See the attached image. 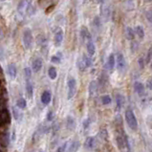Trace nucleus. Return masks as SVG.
<instances>
[{"mask_svg": "<svg viewBox=\"0 0 152 152\" xmlns=\"http://www.w3.org/2000/svg\"><path fill=\"white\" fill-rule=\"evenodd\" d=\"M11 139H12L13 142H15V130L13 129V132H12V136H11Z\"/></svg>", "mask_w": 152, "mask_h": 152, "instance_id": "40", "label": "nucleus"}, {"mask_svg": "<svg viewBox=\"0 0 152 152\" xmlns=\"http://www.w3.org/2000/svg\"><path fill=\"white\" fill-rule=\"evenodd\" d=\"M32 69L29 68V67H26L25 69H24V76H25V80H31V77H32Z\"/></svg>", "mask_w": 152, "mask_h": 152, "instance_id": "29", "label": "nucleus"}, {"mask_svg": "<svg viewBox=\"0 0 152 152\" xmlns=\"http://www.w3.org/2000/svg\"><path fill=\"white\" fill-rule=\"evenodd\" d=\"M1 1H5V0H1Z\"/></svg>", "mask_w": 152, "mask_h": 152, "instance_id": "44", "label": "nucleus"}, {"mask_svg": "<svg viewBox=\"0 0 152 152\" xmlns=\"http://www.w3.org/2000/svg\"><path fill=\"white\" fill-rule=\"evenodd\" d=\"M146 87H147L149 90L152 91V78H149L147 80V82H146Z\"/></svg>", "mask_w": 152, "mask_h": 152, "instance_id": "39", "label": "nucleus"}, {"mask_svg": "<svg viewBox=\"0 0 152 152\" xmlns=\"http://www.w3.org/2000/svg\"><path fill=\"white\" fill-rule=\"evenodd\" d=\"M78 148H80V142L78 141H73L70 143V145L67 146L66 152H77Z\"/></svg>", "mask_w": 152, "mask_h": 152, "instance_id": "19", "label": "nucleus"}, {"mask_svg": "<svg viewBox=\"0 0 152 152\" xmlns=\"http://www.w3.org/2000/svg\"><path fill=\"white\" fill-rule=\"evenodd\" d=\"M124 118H125V121L127 125L130 127V129L133 130V131H136L138 129V126H139V123H138L136 116H135V114L133 113L131 109H127L125 111Z\"/></svg>", "mask_w": 152, "mask_h": 152, "instance_id": "1", "label": "nucleus"}, {"mask_svg": "<svg viewBox=\"0 0 152 152\" xmlns=\"http://www.w3.org/2000/svg\"><path fill=\"white\" fill-rule=\"evenodd\" d=\"M115 66H116V56L114 54H110L109 56H108L106 65H105V68L110 70V71H112V70L115 68Z\"/></svg>", "mask_w": 152, "mask_h": 152, "instance_id": "11", "label": "nucleus"}, {"mask_svg": "<svg viewBox=\"0 0 152 152\" xmlns=\"http://www.w3.org/2000/svg\"><path fill=\"white\" fill-rule=\"evenodd\" d=\"M38 152H44V151H43V150H42V149H40V150H39Z\"/></svg>", "mask_w": 152, "mask_h": 152, "instance_id": "42", "label": "nucleus"}, {"mask_svg": "<svg viewBox=\"0 0 152 152\" xmlns=\"http://www.w3.org/2000/svg\"><path fill=\"white\" fill-rule=\"evenodd\" d=\"M46 119H47L48 121H52L54 120V113L53 111H49L47 113V115H46Z\"/></svg>", "mask_w": 152, "mask_h": 152, "instance_id": "36", "label": "nucleus"}, {"mask_svg": "<svg viewBox=\"0 0 152 152\" xmlns=\"http://www.w3.org/2000/svg\"><path fill=\"white\" fill-rule=\"evenodd\" d=\"M135 1L136 0H126V2H127V5L131 8V9H133L134 8V6H135Z\"/></svg>", "mask_w": 152, "mask_h": 152, "instance_id": "38", "label": "nucleus"}, {"mask_svg": "<svg viewBox=\"0 0 152 152\" xmlns=\"http://www.w3.org/2000/svg\"><path fill=\"white\" fill-rule=\"evenodd\" d=\"M125 36H126V38L129 39V40H134L135 38V32H134V29H132L131 27H126L125 29Z\"/></svg>", "mask_w": 152, "mask_h": 152, "instance_id": "22", "label": "nucleus"}, {"mask_svg": "<svg viewBox=\"0 0 152 152\" xmlns=\"http://www.w3.org/2000/svg\"><path fill=\"white\" fill-rule=\"evenodd\" d=\"M12 112H13V118H15V120L16 121H19L20 123L23 119V114L20 112V110L17 109L16 107H13Z\"/></svg>", "mask_w": 152, "mask_h": 152, "instance_id": "18", "label": "nucleus"}, {"mask_svg": "<svg viewBox=\"0 0 152 152\" xmlns=\"http://www.w3.org/2000/svg\"><path fill=\"white\" fill-rule=\"evenodd\" d=\"M16 74H17V69H16L15 64L11 63L8 65V75L10 76V78L12 80H15L16 77Z\"/></svg>", "mask_w": 152, "mask_h": 152, "instance_id": "16", "label": "nucleus"}, {"mask_svg": "<svg viewBox=\"0 0 152 152\" xmlns=\"http://www.w3.org/2000/svg\"><path fill=\"white\" fill-rule=\"evenodd\" d=\"M152 60V46L149 47L147 54H146V63H149Z\"/></svg>", "mask_w": 152, "mask_h": 152, "instance_id": "32", "label": "nucleus"}, {"mask_svg": "<svg viewBox=\"0 0 152 152\" xmlns=\"http://www.w3.org/2000/svg\"><path fill=\"white\" fill-rule=\"evenodd\" d=\"M138 63H139V66L141 69H143L145 68V58H143V56H141L139 58V60H138Z\"/></svg>", "mask_w": 152, "mask_h": 152, "instance_id": "35", "label": "nucleus"}, {"mask_svg": "<svg viewBox=\"0 0 152 152\" xmlns=\"http://www.w3.org/2000/svg\"><path fill=\"white\" fill-rule=\"evenodd\" d=\"M134 90L140 97L145 96V85H143L142 82H140V81H135V82H134Z\"/></svg>", "mask_w": 152, "mask_h": 152, "instance_id": "8", "label": "nucleus"}, {"mask_svg": "<svg viewBox=\"0 0 152 152\" xmlns=\"http://www.w3.org/2000/svg\"><path fill=\"white\" fill-rule=\"evenodd\" d=\"M22 40H23L24 47H25L26 49H30V48H31L32 43H33V36H32V31L29 28L24 29Z\"/></svg>", "mask_w": 152, "mask_h": 152, "instance_id": "4", "label": "nucleus"}, {"mask_svg": "<svg viewBox=\"0 0 152 152\" xmlns=\"http://www.w3.org/2000/svg\"><path fill=\"white\" fill-rule=\"evenodd\" d=\"M48 76L51 80H56V77H58V72H56V69L55 67H50L48 70Z\"/></svg>", "mask_w": 152, "mask_h": 152, "instance_id": "24", "label": "nucleus"}, {"mask_svg": "<svg viewBox=\"0 0 152 152\" xmlns=\"http://www.w3.org/2000/svg\"><path fill=\"white\" fill-rule=\"evenodd\" d=\"M51 61H52V63L59 64L61 62V58H59L58 56H53L52 58H51Z\"/></svg>", "mask_w": 152, "mask_h": 152, "instance_id": "33", "label": "nucleus"}, {"mask_svg": "<svg viewBox=\"0 0 152 152\" xmlns=\"http://www.w3.org/2000/svg\"><path fill=\"white\" fill-rule=\"evenodd\" d=\"M54 41H55V45L56 47H59L61 45L62 41H63V31L61 29H58L55 33V37H54Z\"/></svg>", "mask_w": 152, "mask_h": 152, "instance_id": "7", "label": "nucleus"}, {"mask_svg": "<svg viewBox=\"0 0 152 152\" xmlns=\"http://www.w3.org/2000/svg\"><path fill=\"white\" fill-rule=\"evenodd\" d=\"M26 92L29 99H32L34 97V85L31 80H26Z\"/></svg>", "mask_w": 152, "mask_h": 152, "instance_id": "17", "label": "nucleus"}, {"mask_svg": "<svg viewBox=\"0 0 152 152\" xmlns=\"http://www.w3.org/2000/svg\"><path fill=\"white\" fill-rule=\"evenodd\" d=\"M67 86H68V93H67V99L71 100L74 98L77 92V80L74 78H70L67 81Z\"/></svg>", "mask_w": 152, "mask_h": 152, "instance_id": "2", "label": "nucleus"}, {"mask_svg": "<svg viewBox=\"0 0 152 152\" xmlns=\"http://www.w3.org/2000/svg\"><path fill=\"white\" fill-rule=\"evenodd\" d=\"M86 50H87L89 56H93L96 53V46H95L94 42L92 41V39L86 41Z\"/></svg>", "mask_w": 152, "mask_h": 152, "instance_id": "15", "label": "nucleus"}, {"mask_svg": "<svg viewBox=\"0 0 152 152\" xmlns=\"http://www.w3.org/2000/svg\"><path fill=\"white\" fill-rule=\"evenodd\" d=\"M40 100H41V104L43 105H48L52 100V94L50 91L46 90L42 93L41 97H40Z\"/></svg>", "mask_w": 152, "mask_h": 152, "instance_id": "9", "label": "nucleus"}, {"mask_svg": "<svg viewBox=\"0 0 152 152\" xmlns=\"http://www.w3.org/2000/svg\"><path fill=\"white\" fill-rule=\"evenodd\" d=\"M82 59L84 61V63H85V66L86 68H90V67L93 65V61H92V59L90 56H86V55H83L82 56Z\"/></svg>", "mask_w": 152, "mask_h": 152, "instance_id": "26", "label": "nucleus"}, {"mask_svg": "<svg viewBox=\"0 0 152 152\" xmlns=\"http://www.w3.org/2000/svg\"><path fill=\"white\" fill-rule=\"evenodd\" d=\"M111 102H112V99H111V97L109 95H104V96L102 97V104L104 105L110 104Z\"/></svg>", "mask_w": 152, "mask_h": 152, "instance_id": "27", "label": "nucleus"}, {"mask_svg": "<svg viewBox=\"0 0 152 152\" xmlns=\"http://www.w3.org/2000/svg\"><path fill=\"white\" fill-rule=\"evenodd\" d=\"M80 37H81V38H82L83 40H86V41L92 39V37H91L90 33H89L87 28H85V27H82V28H81V30H80Z\"/></svg>", "mask_w": 152, "mask_h": 152, "instance_id": "20", "label": "nucleus"}, {"mask_svg": "<svg viewBox=\"0 0 152 152\" xmlns=\"http://www.w3.org/2000/svg\"><path fill=\"white\" fill-rule=\"evenodd\" d=\"M150 65H151V68H152V60H151V64Z\"/></svg>", "mask_w": 152, "mask_h": 152, "instance_id": "43", "label": "nucleus"}, {"mask_svg": "<svg viewBox=\"0 0 152 152\" xmlns=\"http://www.w3.org/2000/svg\"><path fill=\"white\" fill-rule=\"evenodd\" d=\"M42 66H43V61L42 59L40 58H35L34 60H33V63H32V71L34 73H38L40 70L42 69Z\"/></svg>", "mask_w": 152, "mask_h": 152, "instance_id": "6", "label": "nucleus"}, {"mask_svg": "<svg viewBox=\"0 0 152 152\" xmlns=\"http://www.w3.org/2000/svg\"><path fill=\"white\" fill-rule=\"evenodd\" d=\"M16 106H17V108H19L20 110L25 109L26 106H27L26 100L23 99V98H19V99L16 100Z\"/></svg>", "mask_w": 152, "mask_h": 152, "instance_id": "23", "label": "nucleus"}, {"mask_svg": "<svg viewBox=\"0 0 152 152\" xmlns=\"http://www.w3.org/2000/svg\"><path fill=\"white\" fill-rule=\"evenodd\" d=\"M98 1V3H100V4H102L104 2V0H97Z\"/></svg>", "mask_w": 152, "mask_h": 152, "instance_id": "41", "label": "nucleus"}, {"mask_svg": "<svg viewBox=\"0 0 152 152\" xmlns=\"http://www.w3.org/2000/svg\"><path fill=\"white\" fill-rule=\"evenodd\" d=\"M77 65H78V68L80 71H84V70L86 69V66H85V63H84L82 58H78V62H77Z\"/></svg>", "mask_w": 152, "mask_h": 152, "instance_id": "28", "label": "nucleus"}, {"mask_svg": "<svg viewBox=\"0 0 152 152\" xmlns=\"http://www.w3.org/2000/svg\"><path fill=\"white\" fill-rule=\"evenodd\" d=\"M67 146H68V143L65 142V143H63V145H62L61 146H59V147L58 148V150H56V152H66Z\"/></svg>", "mask_w": 152, "mask_h": 152, "instance_id": "34", "label": "nucleus"}, {"mask_svg": "<svg viewBox=\"0 0 152 152\" xmlns=\"http://www.w3.org/2000/svg\"><path fill=\"white\" fill-rule=\"evenodd\" d=\"M102 15L104 16V18H105V21L108 20V18L110 16V10L107 6L102 8Z\"/></svg>", "mask_w": 152, "mask_h": 152, "instance_id": "25", "label": "nucleus"}, {"mask_svg": "<svg viewBox=\"0 0 152 152\" xmlns=\"http://www.w3.org/2000/svg\"><path fill=\"white\" fill-rule=\"evenodd\" d=\"M124 104V97L121 94L116 95V111L120 112Z\"/></svg>", "mask_w": 152, "mask_h": 152, "instance_id": "12", "label": "nucleus"}, {"mask_svg": "<svg viewBox=\"0 0 152 152\" xmlns=\"http://www.w3.org/2000/svg\"><path fill=\"white\" fill-rule=\"evenodd\" d=\"M94 25L97 27V28H100V18L99 17V16H96V17L94 18Z\"/></svg>", "mask_w": 152, "mask_h": 152, "instance_id": "37", "label": "nucleus"}, {"mask_svg": "<svg viewBox=\"0 0 152 152\" xmlns=\"http://www.w3.org/2000/svg\"><path fill=\"white\" fill-rule=\"evenodd\" d=\"M84 146L88 150H93L96 147V139L92 136H89L86 138L85 142H84Z\"/></svg>", "mask_w": 152, "mask_h": 152, "instance_id": "10", "label": "nucleus"}, {"mask_svg": "<svg viewBox=\"0 0 152 152\" xmlns=\"http://www.w3.org/2000/svg\"><path fill=\"white\" fill-rule=\"evenodd\" d=\"M76 126H77V123H76V120L74 117L72 116H67L66 118V127L67 129L70 130V131H74L76 129Z\"/></svg>", "mask_w": 152, "mask_h": 152, "instance_id": "14", "label": "nucleus"}, {"mask_svg": "<svg viewBox=\"0 0 152 152\" xmlns=\"http://www.w3.org/2000/svg\"><path fill=\"white\" fill-rule=\"evenodd\" d=\"M134 32L135 35H137V37H139L140 39H143L145 38V30L142 26L138 25L134 28Z\"/></svg>", "mask_w": 152, "mask_h": 152, "instance_id": "21", "label": "nucleus"}, {"mask_svg": "<svg viewBox=\"0 0 152 152\" xmlns=\"http://www.w3.org/2000/svg\"><path fill=\"white\" fill-rule=\"evenodd\" d=\"M30 0H21V1L18 3L17 6V12L20 13L21 15H23L24 13H27V10L30 6Z\"/></svg>", "mask_w": 152, "mask_h": 152, "instance_id": "5", "label": "nucleus"}, {"mask_svg": "<svg viewBox=\"0 0 152 152\" xmlns=\"http://www.w3.org/2000/svg\"><path fill=\"white\" fill-rule=\"evenodd\" d=\"M90 124H91V120H90V118L85 119V120L83 121V123H82L83 129H84V130H87V129L89 128V126H90Z\"/></svg>", "mask_w": 152, "mask_h": 152, "instance_id": "31", "label": "nucleus"}, {"mask_svg": "<svg viewBox=\"0 0 152 152\" xmlns=\"http://www.w3.org/2000/svg\"><path fill=\"white\" fill-rule=\"evenodd\" d=\"M145 18H146V20H147L149 23L152 24V9L151 10H147L145 12Z\"/></svg>", "mask_w": 152, "mask_h": 152, "instance_id": "30", "label": "nucleus"}, {"mask_svg": "<svg viewBox=\"0 0 152 152\" xmlns=\"http://www.w3.org/2000/svg\"><path fill=\"white\" fill-rule=\"evenodd\" d=\"M116 67L120 73H123L126 69V61L121 53H119L116 56Z\"/></svg>", "mask_w": 152, "mask_h": 152, "instance_id": "3", "label": "nucleus"}, {"mask_svg": "<svg viewBox=\"0 0 152 152\" xmlns=\"http://www.w3.org/2000/svg\"><path fill=\"white\" fill-rule=\"evenodd\" d=\"M98 92V83L96 80H92L88 86V94L90 98H94Z\"/></svg>", "mask_w": 152, "mask_h": 152, "instance_id": "13", "label": "nucleus"}]
</instances>
